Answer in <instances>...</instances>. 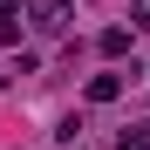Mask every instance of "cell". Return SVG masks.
<instances>
[{
	"instance_id": "2",
	"label": "cell",
	"mask_w": 150,
	"mask_h": 150,
	"mask_svg": "<svg viewBox=\"0 0 150 150\" xmlns=\"http://www.w3.org/2000/svg\"><path fill=\"white\" fill-rule=\"evenodd\" d=\"M116 96H123V75H96L89 82V103H116Z\"/></svg>"
},
{
	"instance_id": "1",
	"label": "cell",
	"mask_w": 150,
	"mask_h": 150,
	"mask_svg": "<svg viewBox=\"0 0 150 150\" xmlns=\"http://www.w3.org/2000/svg\"><path fill=\"white\" fill-rule=\"evenodd\" d=\"M28 14H34V28H41V34H62V28H68V14H75V0H34Z\"/></svg>"
},
{
	"instance_id": "3",
	"label": "cell",
	"mask_w": 150,
	"mask_h": 150,
	"mask_svg": "<svg viewBox=\"0 0 150 150\" xmlns=\"http://www.w3.org/2000/svg\"><path fill=\"white\" fill-rule=\"evenodd\" d=\"M14 7H21V0H0V21H7V14H14Z\"/></svg>"
}]
</instances>
